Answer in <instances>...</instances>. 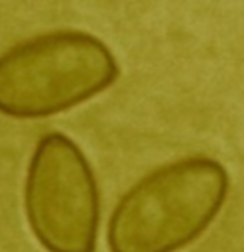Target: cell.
Returning <instances> with one entry per match:
<instances>
[{
	"label": "cell",
	"mask_w": 244,
	"mask_h": 252,
	"mask_svg": "<svg viewBox=\"0 0 244 252\" xmlns=\"http://www.w3.org/2000/svg\"><path fill=\"white\" fill-rule=\"evenodd\" d=\"M226 167L209 156H185L138 179L114 205L106 224L110 252H179L222 211Z\"/></svg>",
	"instance_id": "cell-1"
},
{
	"label": "cell",
	"mask_w": 244,
	"mask_h": 252,
	"mask_svg": "<svg viewBox=\"0 0 244 252\" xmlns=\"http://www.w3.org/2000/svg\"><path fill=\"white\" fill-rule=\"evenodd\" d=\"M112 49L81 30L28 37L0 55V114L45 118L79 106L116 83Z\"/></svg>",
	"instance_id": "cell-2"
},
{
	"label": "cell",
	"mask_w": 244,
	"mask_h": 252,
	"mask_svg": "<svg viewBox=\"0 0 244 252\" xmlns=\"http://www.w3.org/2000/svg\"><path fill=\"white\" fill-rule=\"evenodd\" d=\"M24 213L47 252H94L100 191L83 150L65 134L41 136L24 181Z\"/></svg>",
	"instance_id": "cell-3"
}]
</instances>
